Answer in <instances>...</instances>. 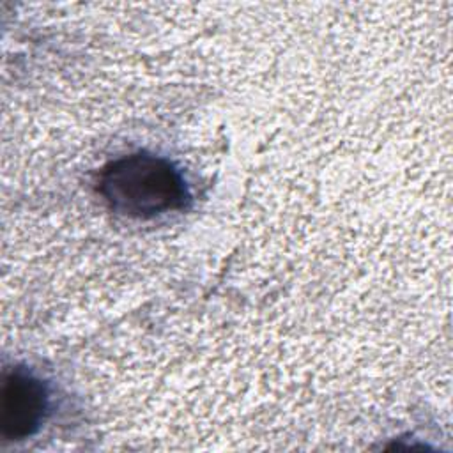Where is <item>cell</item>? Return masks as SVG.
<instances>
[{"label":"cell","mask_w":453,"mask_h":453,"mask_svg":"<svg viewBox=\"0 0 453 453\" xmlns=\"http://www.w3.org/2000/svg\"><path fill=\"white\" fill-rule=\"evenodd\" d=\"M48 412V391L35 375L14 368L4 375L0 391V428L9 441H21L39 430Z\"/></svg>","instance_id":"cell-2"},{"label":"cell","mask_w":453,"mask_h":453,"mask_svg":"<svg viewBox=\"0 0 453 453\" xmlns=\"http://www.w3.org/2000/svg\"><path fill=\"white\" fill-rule=\"evenodd\" d=\"M108 207L129 218H154L179 211L189 200L180 172L168 159L134 152L108 163L99 175Z\"/></svg>","instance_id":"cell-1"}]
</instances>
